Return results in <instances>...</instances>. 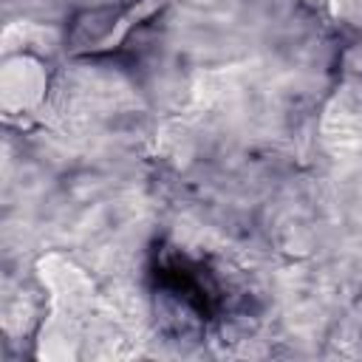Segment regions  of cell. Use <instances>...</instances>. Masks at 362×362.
<instances>
[{"mask_svg":"<svg viewBox=\"0 0 362 362\" xmlns=\"http://www.w3.org/2000/svg\"><path fill=\"white\" fill-rule=\"evenodd\" d=\"M65 37L34 20H14L0 34V116L6 124L31 130L54 110Z\"/></svg>","mask_w":362,"mask_h":362,"instance_id":"6da1fadb","label":"cell"},{"mask_svg":"<svg viewBox=\"0 0 362 362\" xmlns=\"http://www.w3.org/2000/svg\"><path fill=\"white\" fill-rule=\"evenodd\" d=\"M173 0H124V3H105L96 8H85L74 17L65 48L68 57H105L119 51L127 37L164 11Z\"/></svg>","mask_w":362,"mask_h":362,"instance_id":"3957f363","label":"cell"},{"mask_svg":"<svg viewBox=\"0 0 362 362\" xmlns=\"http://www.w3.org/2000/svg\"><path fill=\"white\" fill-rule=\"evenodd\" d=\"M37 277L48 294V314L37 334V356L51 362L82 359L99 325V294L90 274L71 257L51 252L40 257Z\"/></svg>","mask_w":362,"mask_h":362,"instance_id":"7a4b0ae2","label":"cell"}]
</instances>
